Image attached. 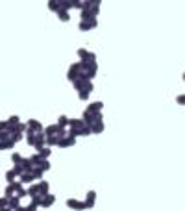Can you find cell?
<instances>
[{"label":"cell","instance_id":"56","mask_svg":"<svg viewBox=\"0 0 185 211\" xmlns=\"http://www.w3.org/2000/svg\"><path fill=\"white\" fill-rule=\"evenodd\" d=\"M15 211H26V206H19Z\"/></svg>","mask_w":185,"mask_h":211},{"label":"cell","instance_id":"12","mask_svg":"<svg viewBox=\"0 0 185 211\" xmlns=\"http://www.w3.org/2000/svg\"><path fill=\"white\" fill-rule=\"evenodd\" d=\"M96 74H98V63H91V67H89V70H87L89 80H95Z\"/></svg>","mask_w":185,"mask_h":211},{"label":"cell","instance_id":"6","mask_svg":"<svg viewBox=\"0 0 185 211\" xmlns=\"http://www.w3.org/2000/svg\"><path fill=\"white\" fill-rule=\"evenodd\" d=\"M19 182H20L24 187H28V184H33L35 180H33V176H32L30 172H24V174H20V176H19Z\"/></svg>","mask_w":185,"mask_h":211},{"label":"cell","instance_id":"39","mask_svg":"<svg viewBox=\"0 0 185 211\" xmlns=\"http://www.w3.org/2000/svg\"><path fill=\"white\" fill-rule=\"evenodd\" d=\"M11 172H13V174H15L17 178H19L20 174H24V172H22V167H20V165H13V169H11Z\"/></svg>","mask_w":185,"mask_h":211},{"label":"cell","instance_id":"50","mask_svg":"<svg viewBox=\"0 0 185 211\" xmlns=\"http://www.w3.org/2000/svg\"><path fill=\"white\" fill-rule=\"evenodd\" d=\"M7 139H9V133H7L6 130H4V132H0V141H7Z\"/></svg>","mask_w":185,"mask_h":211},{"label":"cell","instance_id":"4","mask_svg":"<svg viewBox=\"0 0 185 211\" xmlns=\"http://www.w3.org/2000/svg\"><path fill=\"white\" fill-rule=\"evenodd\" d=\"M59 139H61V137H57V135H48V137L44 139V146H48V148H54V146H57Z\"/></svg>","mask_w":185,"mask_h":211},{"label":"cell","instance_id":"48","mask_svg":"<svg viewBox=\"0 0 185 211\" xmlns=\"http://www.w3.org/2000/svg\"><path fill=\"white\" fill-rule=\"evenodd\" d=\"M70 70H74V72H80V61L72 63V65H70Z\"/></svg>","mask_w":185,"mask_h":211},{"label":"cell","instance_id":"49","mask_svg":"<svg viewBox=\"0 0 185 211\" xmlns=\"http://www.w3.org/2000/svg\"><path fill=\"white\" fill-rule=\"evenodd\" d=\"M83 202H85V209H93L95 208V202L93 200H83Z\"/></svg>","mask_w":185,"mask_h":211},{"label":"cell","instance_id":"3","mask_svg":"<svg viewBox=\"0 0 185 211\" xmlns=\"http://www.w3.org/2000/svg\"><path fill=\"white\" fill-rule=\"evenodd\" d=\"M37 187H39V195H41V196H46V195L50 193V184H48L46 180L37 182Z\"/></svg>","mask_w":185,"mask_h":211},{"label":"cell","instance_id":"31","mask_svg":"<svg viewBox=\"0 0 185 211\" xmlns=\"http://www.w3.org/2000/svg\"><path fill=\"white\" fill-rule=\"evenodd\" d=\"M87 54H89V50L78 48V57H80V61H85V59H87Z\"/></svg>","mask_w":185,"mask_h":211},{"label":"cell","instance_id":"51","mask_svg":"<svg viewBox=\"0 0 185 211\" xmlns=\"http://www.w3.org/2000/svg\"><path fill=\"white\" fill-rule=\"evenodd\" d=\"M7 206V196H0V209Z\"/></svg>","mask_w":185,"mask_h":211},{"label":"cell","instance_id":"19","mask_svg":"<svg viewBox=\"0 0 185 211\" xmlns=\"http://www.w3.org/2000/svg\"><path fill=\"white\" fill-rule=\"evenodd\" d=\"M37 154H39V158H41V159H48V158L52 156V148H48V146H44V148H43L41 152H37Z\"/></svg>","mask_w":185,"mask_h":211},{"label":"cell","instance_id":"9","mask_svg":"<svg viewBox=\"0 0 185 211\" xmlns=\"http://www.w3.org/2000/svg\"><path fill=\"white\" fill-rule=\"evenodd\" d=\"M70 9H72V0H59V11L70 13Z\"/></svg>","mask_w":185,"mask_h":211},{"label":"cell","instance_id":"24","mask_svg":"<svg viewBox=\"0 0 185 211\" xmlns=\"http://www.w3.org/2000/svg\"><path fill=\"white\" fill-rule=\"evenodd\" d=\"M6 122H7V124H11V126H17V124L20 122V117H19V115H9V119H7Z\"/></svg>","mask_w":185,"mask_h":211},{"label":"cell","instance_id":"43","mask_svg":"<svg viewBox=\"0 0 185 211\" xmlns=\"http://www.w3.org/2000/svg\"><path fill=\"white\" fill-rule=\"evenodd\" d=\"M93 115V120L95 122H104V115H102V111L100 113H91Z\"/></svg>","mask_w":185,"mask_h":211},{"label":"cell","instance_id":"15","mask_svg":"<svg viewBox=\"0 0 185 211\" xmlns=\"http://www.w3.org/2000/svg\"><path fill=\"white\" fill-rule=\"evenodd\" d=\"M48 11H52V13H57L59 11V0H48Z\"/></svg>","mask_w":185,"mask_h":211},{"label":"cell","instance_id":"41","mask_svg":"<svg viewBox=\"0 0 185 211\" xmlns=\"http://www.w3.org/2000/svg\"><path fill=\"white\" fill-rule=\"evenodd\" d=\"M78 30H80V32H89L91 28H89V24H87V22L80 20V24H78Z\"/></svg>","mask_w":185,"mask_h":211},{"label":"cell","instance_id":"37","mask_svg":"<svg viewBox=\"0 0 185 211\" xmlns=\"http://www.w3.org/2000/svg\"><path fill=\"white\" fill-rule=\"evenodd\" d=\"M89 96H91V95H89L87 91H83V89H82V91L78 93V98H80L82 102H85V100H89Z\"/></svg>","mask_w":185,"mask_h":211},{"label":"cell","instance_id":"45","mask_svg":"<svg viewBox=\"0 0 185 211\" xmlns=\"http://www.w3.org/2000/svg\"><path fill=\"white\" fill-rule=\"evenodd\" d=\"M9 185H11V187H13V191H15V193H17V191H19V189H22V187H24V185H22V184H20V182H19V180H15V182H13V184H9Z\"/></svg>","mask_w":185,"mask_h":211},{"label":"cell","instance_id":"55","mask_svg":"<svg viewBox=\"0 0 185 211\" xmlns=\"http://www.w3.org/2000/svg\"><path fill=\"white\" fill-rule=\"evenodd\" d=\"M6 128H7V122L6 120H0V132H4Z\"/></svg>","mask_w":185,"mask_h":211},{"label":"cell","instance_id":"25","mask_svg":"<svg viewBox=\"0 0 185 211\" xmlns=\"http://www.w3.org/2000/svg\"><path fill=\"white\" fill-rule=\"evenodd\" d=\"M57 17L61 22H69L70 20V13H65V11H57Z\"/></svg>","mask_w":185,"mask_h":211},{"label":"cell","instance_id":"36","mask_svg":"<svg viewBox=\"0 0 185 211\" xmlns=\"http://www.w3.org/2000/svg\"><path fill=\"white\" fill-rule=\"evenodd\" d=\"M43 198H44V196H41V195H35V196H32V204H35V206L39 208V206L43 204Z\"/></svg>","mask_w":185,"mask_h":211},{"label":"cell","instance_id":"38","mask_svg":"<svg viewBox=\"0 0 185 211\" xmlns=\"http://www.w3.org/2000/svg\"><path fill=\"white\" fill-rule=\"evenodd\" d=\"M26 130H28V124L26 122H19L17 124V132L19 133H26Z\"/></svg>","mask_w":185,"mask_h":211},{"label":"cell","instance_id":"8","mask_svg":"<svg viewBox=\"0 0 185 211\" xmlns=\"http://www.w3.org/2000/svg\"><path fill=\"white\" fill-rule=\"evenodd\" d=\"M54 202H56V196H54L52 193H48V195L43 198V204H41V208H52V206H54Z\"/></svg>","mask_w":185,"mask_h":211},{"label":"cell","instance_id":"33","mask_svg":"<svg viewBox=\"0 0 185 211\" xmlns=\"http://www.w3.org/2000/svg\"><path fill=\"white\" fill-rule=\"evenodd\" d=\"M9 139H11V141H13V143L17 145V143H20V141L24 139V133H19V132H17V133H13V135H11Z\"/></svg>","mask_w":185,"mask_h":211},{"label":"cell","instance_id":"11","mask_svg":"<svg viewBox=\"0 0 185 211\" xmlns=\"http://www.w3.org/2000/svg\"><path fill=\"white\" fill-rule=\"evenodd\" d=\"M104 130H106V124H104V122H95V124L91 126V133H95V135H100Z\"/></svg>","mask_w":185,"mask_h":211},{"label":"cell","instance_id":"27","mask_svg":"<svg viewBox=\"0 0 185 211\" xmlns=\"http://www.w3.org/2000/svg\"><path fill=\"white\" fill-rule=\"evenodd\" d=\"M20 159H22V156H20L19 152H11V163H13V165H19Z\"/></svg>","mask_w":185,"mask_h":211},{"label":"cell","instance_id":"42","mask_svg":"<svg viewBox=\"0 0 185 211\" xmlns=\"http://www.w3.org/2000/svg\"><path fill=\"white\" fill-rule=\"evenodd\" d=\"M72 87H74V89L80 93V91L83 89V82H82V80H76V82H72Z\"/></svg>","mask_w":185,"mask_h":211},{"label":"cell","instance_id":"52","mask_svg":"<svg viewBox=\"0 0 185 211\" xmlns=\"http://www.w3.org/2000/svg\"><path fill=\"white\" fill-rule=\"evenodd\" d=\"M26 211H37V206H35V204H32V202H30V204H28V206H26Z\"/></svg>","mask_w":185,"mask_h":211},{"label":"cell","instance_id":"40","mask_svg":"<svg viewBox=\"0 0 185 211\" xmlns=\"http://www.w3.org/2000/svg\"><path fill=\"white\" fill-rule=\"evenodd\" d=\"M13 195H15V191H13V187L7 184V185H6V189H4V196H7V198H9V196H13Z\"/></svg>","mask_w":185,"mask_h":211},{"label":"cell","instance_id":"21","mask_svg":"<svg viewBox=\"0 0 185 211\" xmlns=\"http://www.w3.org/2000/svg\"><path fill=\"white\" fill-rule=\"evenodd\" d=\"M87 135H91V128L89 126H82L78 130V137H87Z\"/></svg>","mask_w":185,"mask_h":211},{"label":"cell","instance_id":"10","mask_svg":"<svg viewBox=\"0 0 185 211\" xmlns=\"http://www.w3.org/2000/svg\"><path fill=\"white\" fill-rule=\"evenodd\" d=\"M82 120H83V126H89V128H91V126L95 124V120H93V115H91L89 111H85V109H83V115H82Z\"/></svg>","mask_w":185,"mask_h":211},{"label":"cell","instance_id":"26","mask_svg":"<svg viewBox=\"0 0 185 211\" xmlns=\"http://www.w3.org/2000/svg\"><path fill=\"white\" fill-rule=\"evenodd\" d=\"M67 80H69L70 83H72V82H76V80H78V72H74V70H70V69H69V70H67Z\"/></svg>","mask_w":185,"mask_h":211},{"label":"cell","instance_id":"17","mask_svg":"<svg viewBox=\"0 0 185 211\" xmlns=\"http://www.w3.org/2000/svg\"><path fill=\"white\" fill-rule=\"evenodd\" d=\"M26 189H28V198H32V196L39 195V187H37V184H32V185H28Z\"/></svg>","mask_w":185,"mask_h":211},{"label":"cell","instance_id":"35","mask_svg":"<svg viewBox=\"0 0 185 211\" xmlns=\"http://www.w3.org/2000/svg\"><path fill=\"white\" fill-rule=\"evenodd\" d=\"M15 195H17V196H19L20 200H22V198H28V189H26V187H22V189H19V191H17Z\"/></svg>","mask_w":185,"mask_h":211},{"label":"cell","instance_id":"57","mask_svg":"<svg viewBox=\"0 0 185 211\" xmlns=\"http://www.w3.org/2000/svg\"><path fill=\"white\" fill-rule=\"evenodd\" d=\"M0 211H13V209H9V208L6 206V208H2V209H0Z\"/></svg>","mask_w":185,"mask_h":211},{"label":"cell","instance_id":"20","mask_svg":"<svg viewBox=\"0 0 185 211\" xmlns=\"http://www.w3.org/2000/svg\"><path fill=\"white\" fill-rule=\"evenodd\" d=\"M44 135L48 137V135H56V124H48V126H44Z\"/></svg>","mask_w":185,"mask_h":211},{"label":"cell","instance_id":"47","mask_svg":"<svg viewBox=\"0 0 185 211\" xmlns=\"http://www.w3.org/2000/svg\"><path fill=\"white\" fill-rule=\"evenodd\" d=\"M87 24H89V28H91V30H95V28H98V19H91Z\"/></svg>","mask_w":185,"mask_h":211},{"label":"cell","instance_id":"44","mask_svg":"<svg viewBox=\"0 0 185 211\" xmlns=\"http://www.w3.org/2000/svg\"><path fill=\"white\" fill-rule=\"evenodd\" d=\"M85 200H93V202H96V191H87Z\"/></svg>","mask_w":185,"mask_h":211},{"label":"cell","instance_id":"53","mask_svg":"<svg viewBox=\"0 0 185 211\" xmlns=\"http://www.w3.org/2000/svg\"><path fill=\"white\" fill-rule=\"evenodd\" d=\"M176 102H178L180 106H183V104H185V96H183V95H180V96L176 98Z\"/></svg>","mask_w":185,"mask_h":211},{"label":"cell","instance_id":"32","mask_svg":"<svg viewBox=\"0 0 185 211\" xmlns=\"http://www.w3.org/2000/svg\"><path fill=\"white\" fill-rule=\"evenodd\" d=\"M56 135L57 137H67V128H61V126L56 124Z\"/></svg>","mask_w":185,"mask_h":211},{"label":"cell","instance_id":"18","mask_svg":"<svg viewBox=\"0 0 185 211\" xmlns=\"http://www.w3.org/2000/svg\"><path fill=\"white\" fill-rule=\"evenodd\" d=\"M56 124H57V126H61V128H67V126H69V117H67V115H59Z\"/></svg>","mask_w":185,"mask_h":211},{"label":"cell","instance_id":"7","mask_svg":"<svg viewBox=\"0 0 185 211\" xmlns=\"http://www.w3.org/2000/svg\"><path fill=\"white\" fill-rule=\"evenodd\" d=\"M19 206H20V198H19L17 195H13V196H9V198H7V208H9V209L15 211Z\"/></svg>","mask_w":185,"mask_h":211},{"label":"cell","instance_id":"1","mask_svg":"<svg viewBox=\"0 0 185 211\" xmlns=\"http://www.w3.org/2000/svg\"><path fill=\"white\" fill-rule=\"evenodd\" d=\"M26 124H28V128H30V130H33L35 133H39V132H43V130H44V126H43L37 119H28V120H26Z\"/></svg>","mask_w":185,"mask_h":211},{"label":"cell","instance_id":"23","mask_svg":"<svg viewBox=\"0 0 185 211\" xmlns=\"http://www.w3.org/2000/svg\"><path fill=\"white\" fill-rule=\"evenodd\" d=\"M93 17H91V13H89V9H85V11H80V20H83V22H89Z\"/></svg>","mask_w":185,"mask_h":211},{"label":"cell","instance_id":"54","mask_svg":"<svg viewBox=\"0 0 185 211\" xmlns=\"http://www.w3.org/2000/svg\"><path fill=\"white\" fill-rule=\"evenodd\" d=\"M76 211H85V202H78V208Z\"/></svg>","mask_w":185,"mask_h":211},{"label":"cell","instance_id":"2","mask_svg":"<svg viewBox=\"0 0 185 211\" xmlns=\"http://www.w3.org/2000/svg\"><path fill=\"white\" fill-rule=\"evenodd\" d=\"M102 109H104V102L102 100H96V102H91L85 111H89V113H100Z\"/></svg>","mask_w":185,"mask_h":211},{"label":"cell","instance_id":"22","mask_svg":"<svg viewBox=\"0 0 185 211\" xmlns=\"http://www.w3.org/2000/svg\"><path fill=\"white\" fill-rule=\"evenodd\" d=\"M28 159H30V163H32L33 167H39V165H41V161H43V159L39 158V154H33V156H30Z\"/></svg>","mask_w":185,"mask_h":211},{"label":"cell","instance_id":"34","mask_svg":"<svg viewBox=\"0 0 185 211\" xmlns=\"http://www.w3.org/2000/svg\"><path fill=\"white\" fill-rule=\"evenodd\" d=\"M83 91H87V93L91 95V93L95 91V83H93V82H85V83H83Z\"/></svg>","mask_w":185,"mask_h":211},{"label":"cell","instance_id":"30","mask_svg":"<svg viewBox=\"0 0 185 211\" xmlns=\"http://www.w3.org/2000/svg\"><path fill=\"white\" fill-rule=\"evenodd\" d=\"M78 202H80V200H76V198H67V202H65V204H67V208L76 209V208H78Z\"/></svg>","mask_w":185,"mask_h":211},{"label":"cell","instance_id":"28","mask_svg":"<svg viewBox=\"0 0 185 211\" xmlns=\"http://www.w3.org/2000/svg\"><path fill=\"white\" fill-rule=\"evenodd\" d=\"M39 169H41L43 172H46V171H50V169H52V165H50V161H48V159H43V161H41V165H39Z\"/></svg>","mask_w":185,"mask_h":211},{"label":"cell","instance_id":"46","mask_svg":"<svg viewBox=\"0 0 185 211\" xmlns=\"http://www.w3.org/2000/svg\"><path fill=\"white\" fill-rule=\"evenodd\" d=\"M78 80H82L83 83H85V82H91L89 76H87V72H78Z\"/></svg>","mask_w":185,"mask_h":211},{"label":"cell","instance_id":"14","mask_svg":"<svg viewBox=\"0 0 185 211\" xmlns=\"http://www.w3.org/2000/svg\"><path fill=\"white\" fill-rule=\"evenodd\" d=\"M13 148H15V143H13L11 139L0 141V150H9V152H13Z\"/></svg>","mask_w":185,"mask_h":211},{"label":"cell","instance_id":"13","mask_svg":"<svg viewBox=\"0 0 185 211\" xmlns=\"http://www.w3.org/2000/svg\"><path fill=\"white\" fill-rule=\"evenodd\" d=\"M83 126V120L82 119H69V126L67 128H74V130H80Z\"/></svg>","mask_w":185,"mask_h":211},{"label":"cell","instance_id":"29","mask_svg":"<svg viewBox=\"0 0 185 211\" xmlns=\"http://www.w3.org/2000/svg\"><path fill=\"white\" fill-rule=\"evenodd\" d=\"M4 178H6V182H7V184H13V182L17 180V176H15V174L11 172V169H9V171H7L6 174H4Z\"/></svg>","mask_w":185,"mask_h":211},{"label":"cell","instance_id":"5","mask_svg":"<svg viewBox=\"0 0 185 211\" xmlns=\"http://www.w3.org/2000/svg\"><path fill=\"white\" fill-rule=\"evenodd\" d=\"M19 165L22 167V172H30V174H32L33 165L30 163V159H28V158H24V156H22V159H20V163H19Z\"/></svg>","mask_w":185,"mask_h":211},{"label":"cell","instance_id":"16","mask_svg":"<svg viewBox=\"0 0 185 211\" xmlns=\"http://www.w3.org/2000/svg\"><path fill=\"white\" fill-rule=\"evenodd\" d=\"M43 174H44V172H43L39 167H33V171H32V176H33V180H35V182H41V180H43Z\"/></svg>","mask_w":185,"mask_h":211}]
</instances>
